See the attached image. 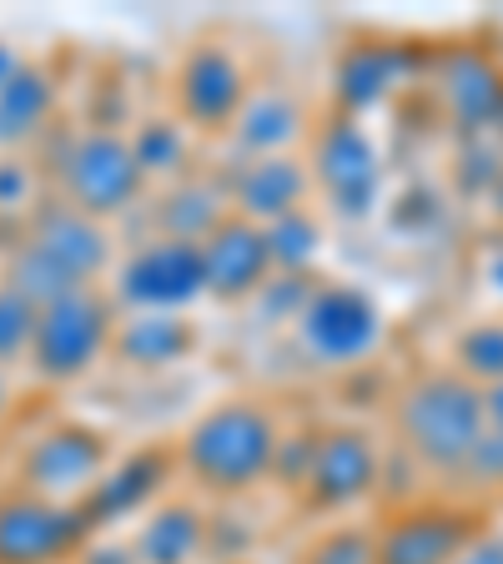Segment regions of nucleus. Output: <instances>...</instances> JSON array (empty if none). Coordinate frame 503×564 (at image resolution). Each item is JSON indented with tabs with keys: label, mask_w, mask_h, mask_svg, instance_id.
Listing matches in <instances>:
<instances>
[{
	"label": "nucleus",
	"mask_w": 503,
	"mask_h": 564,
	"mask_svg": "<svg viewBox=\"0 0 503 564\" xmlns=\"http://www.w3.org/2000/svg\"><path fill=\"white\" fill-rule=\"evenodd\" d=\"M499 505H503V489H499Z\"/></svg>",
	"instance_id": "c9c22d12"
},
{
	"label": "nucleus",
	"mask_w": 503,
	"mask_h": 564,
	"mask_svg": "<svg viewBox=\"0 0 503 564\" xmlns=\"http://www.w3.org/2000/svg\"><path fill=\"white\" fill-rule=\"evenodd\" d=\"M448 368L463 373L473 388H499L503 383V313L499 317H473L453 333L448 343Z\"/></svg>",
	"instance_id": "393cba45"
},
{
	"label": "nucleus",
	"mask_w": 503,
	"mask_h": 564,
	"mask_svg": "<svg viewBox=\"0 0 503 564\" xmlns=\"http://www.w3.org/2000/svg\"><path fill=\"white\" fill-rule=\"evenodd\" d=\"M91 534L81 505L25 489L0 494V564H70Z\"/></svg>",
	"instance_id": "f8f14e48"
},
{
	"label": "nucleus",
	"mask_w": 503,
	"mask_h": 564,
	"mask_svg": "<svg viewBox=\"0 0 503 564\" xmlns=\"http://www.w3.org/2000/svg\"><path fill=\"white\" fill-rule=\"evenodd\" d=\"M453 564H503V524H479Z\"/></svg>",
	"instance_id": "2f4dec72"
},
{
	"label": "nucleus",
	"mask_w": 503,
	"mask_h": 564,
	"mask_svg": "<svg viewBox=\"0 0 503 564\" xmlns=\"http://www.w3.org/2000/svg\"><path fill=\"white\" fill-rule=\"evenodd\" d=\"M201 333L192 317L176 313H121L111 338V364L131 373H172L197 352Z\"/></svg>",
	"instance_id": "aec40b11"
},
{
	"label": "nucleus",
	"mask_w": 503,
	"mask_h": 564,
	"mask_svg": "<svg viewBox=\"0 0 503 564\" xmlns=\"http://www.w3.org/2000/svg\"><path fill=\"white\" fill-rule=\"evenodd\" d=\"M293 564H373V524H332L297 550Z\"/></svg>",
	"instance_id": "cd10ccee"
},
{
	"label": "nucleus",
	"mask_w": 503,
	"mask_h": 564,
	"mask_svg": "<svg viewBox=\"0 0 503 564\" xmlns=\"http://www.w3.org/2000/svg\"><path fill=\"white\" fill-rule=\"evenodd\" d=\"M152 237H182V242H207L217 227L232 217L227 207L222 172H192L172 187L152 192Z\"/></svg>",
	"instance_id": "412c9836"
},
{
	"label": "nucleus",
	"mask_w": 503,
	"mask_h": 564,
	"mask_svg": "<svg viewBox=\"0 0 503 564\" xmlns=\"http://www.w3.org/2000/svg\"><path fill=\"white\" fill-rule=\"evenodd\" d=\"M41 192H46V182H41V172H35L31 156L21 152H0V217H15V223H31V212L41 207Z\"/></svg>",
	"instance_id": "c85d7f7f"
},
{
	"label": "nucleus",
	"mask_w": 503,
	"mask_h": 564,
	"mask_svg": "<svg viewBox=\"0 0 503 564\" xmlns=\"http://www.w3.org/2000/svg\"><path fill=\"white\" fill-rule=\"evenodd\" d=\"M56 106L61 86L51 76V66L25 56V66L0 86V152H21L31 141L51 137L56 131Z\"/></svg>",
	"instance_id": "4be33fe9"
},
{
	"label": "nucleus",
	"mask_w": 503,
	"mask_h": 564,
	"mask_svg": "<svg viewBox=\"0 0 503 564\" xmlns=\"http://www.w3.org/2000/svg\"><path fill=\"white\" fill-rule=\"evenodd\" d=\"M35 317H41V303H31L21 288H11L0 278V368L25 364L35 338Z\"/></svg>",
	"instance_id": "bb28decb"
},
{
	"label": "nucleus",
	"mask_w": 503,
	"mask_h": 564,
	"mask_svg": "<svg viewBox=\"0 0 503 564\" xmlns=\"http://www.w3.org/2000/svg\"><path fill=\"white\" fill-rule=\"evenodd\" d=\"M51 182L66 207L86 212L96 223H117L127 212H136L152 197L146 176L136 166L131 137L111 121H91V127H70L56 141V162H51Z\"/></svg>",
	"instance_id": "20e7f679"
},
{
	"label": "nucleus",
	"mask_w": 503,
	"mask_h": 564,
	"mask_svg": "<svg viewBox=\"0 0 503 564\" xmlns=\"http://www.w3.org/2000/svg\"><path fill=\"white\" fill-rule=\"evenodd\" d=\"M252 70L242 51L222 35H197L192 46L176 51L172 76H166V111L197 141H217L232 131L242 101L252 96Z\"/></svg>",
	"instance_id": "6e6552de"
},
{
	"label": "nucleus",
	"mask_w": 503,
	"mask_h": 564,
	"mask_svg": "<svg viewBox=\"0 0 503 564\" xmlns=\"http://www.w3.org/2000/svg\"><path fill=\"white\" fill-rule=\"evenodd\" d=\"M207 524L211 514L192 494H166L127 529V540L136 564H207Z\"/></svg>",
	"instance_id": "6ab92c4d"
},
{
	"label": "nucleus",
	"mask_w": 503,
	"mask_h": 564,
	"mask_svg": "<svg viewBox=\"0 0 503 564\" xmlns=\"http://www.w3.org/2000/svg\"><path fill=\"white\" fill-rule=\"evenodd\" d=\"M383 474H387V454L368 429H358V423L317 429L297 505L317 519H342L383 489Z\"/></svg>",
	"instance_id": "9d476101"
},
{
	"label": "nucleus",
	"mask_w": 503,
	"mask_h": 564,
	"mask_svg": "<svg viewBox=\"0 0 503 564\" xmlns=\"http://www.w3.org/2000/svg\"><path fill=\"white\" fill-rule=\"evenodd\" d=\"M117 303L106 297V288H81L56 303L41 307L35 317V338L25 352V373L41 388H70L91 378L96 368L111 358V338H117Z\"/></svg>",
	"instance_id": "0eeeda50"
},
{
	"label": "nucleus",
	"mask_w": 503,
	"mask_h": 564,
	"mask_svg": "<svg viewBox=\"0 0 503 564\" xmlns=\"http://www.w3.org/2000/svg\"><path fill=\"white\" fill-rule=\"evenodd\" d=\"M227 187V207L237 217L258 227H272L282 217H293L313 202V176H307L303 156H252V162H227L222 172Z\"/></svg>",
	"instance_id": "f3484780"
},
{
	"label": "nucleus",
	"mask_w": 503,
	"mask_h": 564,
	"mask_svg": "<svg viewBox=\"0 0 503 564\" xmlns=\"http://www.w3.org/2000/svg\"><path fill=\"white\" fill-rule=\"evenodd\" d=\"M282 419L267 399H217L176 438V479L217 499H242L272 484L282 454Z\"/></svg>",
	"instance_id": "f257e3e1"
},
{
	"label": "nucleus",
	"mask_w": 503,
	"mask_h": 564,
	"mask_svg": "<svg viewBox=\"0 0 503 564\" xmlns=\"http://www.w3.org/2000/svg\"><path fill=\"white\" fill-rule=\"evenodd\" d=\"M479 282L489 288V297L503 307V242H493L489 252H483V262H479Z\"/></svg>",
	"instance_id": "473e14b6"
},
{
	"label": "nucleus",
	"mask_w": 503,
	"mask_h": 564,
	"mask_svg": "<svg viewBox=\"0 0 503 564\" xmlns=\"http://www.w3.org/2000/svg\"><path fill=\"white\" fill-rule=\"evenodd\" d=\"M201 268H207V297L222 307H242L277 278L272 268L267 227L247 223V217H227L217 232L201 242Z\"/></svg>",
	"instance_id": "dca6fc26"
},
{
	"label": "nucleus",
	"mask_w": 503,
	"mask_h": 564,
	"mask_svg": "<svg viewBox=\"0 0 503 564\" xmlns=\"http://www.w3.org/2000/svg\"><path fill=\"white\" fill-rule=\"evenodd\" d=\"M70 564H136V554H131L127 534H91Z\"/></svg>",
	"instance_id": "7c9ffc66"
},
{
	"label": "nucleus",
	"mask_w": 503,
	"mask_h": 564,
	"mask_svg": "<svg viewBox=\"0 0 503 564\" xmlns=\"http://www.w3.org/2000/svg\"><path fill=\"white\" fill-rule=\"evenodd\" d=\"M438 96L458 127H493L503 111V70L479 51H458L438 76Z\"/></svg>",
	"instance_id": "5701e85b"
},
{
	"label": "nucleus",
	"mask_w": 503,
	"mask_h": 564,
	"mask_svg": "<svg viewBox=\"0 0 503 564\" xmlns=\"http://www.w3.org/2000/svg\"><path fill=\"white\" fill-rule=\"evenodd\" d=\"M176 479L172 448H131L106 464L96 489L81 499V514L96 534H127L152 505H162Z\"/></svg>",
	"instance_id": "ddd939ff"
},
{
	"label": "nucleus",
	"mask_w": 503,
	"mask_h": 564,
	"mask_svg": "<svg viewBox=\"0 0 503 564\" xmlns=\"http://www.w3.org/2000/svg\"><path fill=\"white\" fill-rule=\"evenodd\" d=\"M479 524L463 505H403L373 524V564H453Z\"/></svg>",
	"instance_id": "2eb2a0df"
},
{
	"label": "nucleus",
	"mask_w": 503,
	"mask_h": 564,
	"mask_svg": "<svg viewBox=\"0 0 503 564\" xmlns=\"http://www.w3.org/2000/svg\"><path fill=\"white\" fill-rule=\"evenodd\" d=\"M117 232L86 212L66 207L61 197L41 202L31 212V223L21 227V242L6 258L0 278L21 288L31 303H56L66 293H81V288H101L117 268Z\"/></svg>",
	"instance_id": "7ed1b4c3"
},
{
	"label": "nucleus",
	"mask_w": 503,
	"mask_h": 564,
	"mask_svg": "<svg viewBox=\"0 0 503 564\" xmlns=\"http://www.w3.org/2000/svg\"><path fill=\"white\" fill-rule=\"evenodd\" d=\"M393 434L403 458H413L434 479H469L473 458L489 438V409L483 388H473L453 368L413 373L393 399Z\"/></svg>",
	"instance_id": "f03ea898"
},
{
	"label": "nucleus",
	"mask_w": 503,
	"mask_h": 564,
	"mask_svg": "<svg viewBox=\"0 0 503 564\" xmlns=\"http://www.w3.org/2000/svg\"><path fill=\"white\" fill-rule=\"evenodd\" d=\"M483 409H489V438H483L479 458H473L469 484H483V489L499 494L503 489V383L483 393Z\"/></svg>",
	"instance_id": "c756f323"
},
{
	"label": "nucleus",
	"mask_w": 503,
	"mask_h": 564,
	"mask_svg": "<svg viewBox=\"0 0 503 564\" xmlns=\"http://www.w3.org/2000/svg\"><path fill=\"white\" fill-rule=\"evenodd\" d=\"M408 82V51L398 41H352L332 61V106L342 117L363 121L368 111L387 106Z\"/></svg>",
	"instance_id": "a211bd4d"
},
{
	"label": "nucleus",
	"mask_w": 503,
	"mask_h": 564,
	"mask_svg": "<svg viewBox=\"0 0 503 564\" xmlns=\"http://www.w3.org/2000/svg\"><path fill=\"white\" fill-rule=\"evenodd\" d=\"M111 458L117 454H111V438L106 434H96V429H86L76 419H61L21 448V458H15V489L81 505Z\"/></svg>",
	"instance_id": "9b49d317"
},
{
	"label": "nucleus",
	"mask_w": 503,
	"mask_h": 564,
	"mask_svg": "<svg viewBox=\"0 0 503 564\" xmlns=\"http://www.w3.org/2000/svg\"><path fill=\"white\" fill-rule=\"evenodd\" d=\"M127 137H131V152H136V166H141V176H146V187L162 192L197 172V137H192L172 111L141 117Z\"/></svg>",
	"instance_id": "b1692460"
},
{
	"label": "nucleus",
	"mask_w": 503,
	"mask_h": 564,
	"mask_svg": "<svg viewBox=\"0 0 503 564\" xmlns=\"http://www.w3.org/2000/svg\"><path fill=\"white\" fill-rule=\"evenodd\" d=\"M21 66H25V56H21V51H15L11 41H0V86L11 82V76H15V70H21Z\"/></svg>",
	"instance_id": "72a5a7b5"
},
{
	"label": "nucleus",
	"mask_w": 503,
	"mask_h": 564,
	"mask_svg": "<svg viewBox=\"0 0 503 564\" xmlns=\"http://www.w3.org/2000/svg\"><path fill=\"white\" fill-rule=\"evenodd\" d=\"M317 117L307 96L293 82H258L242 101L232 131L222 137L227 162H252V156H303Z\"/></svg>",
	"instance_id": "4468645a"
},
{
	"label": "nucleus",
	"mask_w": 503,
	"mask_h": 564,
	"mask_svg": "<svg viewBox=\"0 0 503 564\" xmlns=\"http://www.w3.org/2000/svg\"><path fill=\"white\" fill-rule=\"evenodd\" d=\"M293 343L307 364L348 373L373 364L387 343V313L358 282H313L293 317Z\"/></svg>",
	"instance_id": "423d86ee"
},
{
	"label": "nucleus",
	"mask_w": 503,
	"mask_h": 564,
	"mask_svg": "<svg viewBox=\"0 0 503 564\" xmlns=\"http://www.w3.org/2000/svg\"><path fill=\"white\" fill-rule=\"evenodd\" d=\"M307 176H313V202L338 223H368L383 207L387 162L368 121L358 117H322L303 147Z\"/></svg>",
	"instance_id": "39448f33"
},
{
	"label": "nucleus",
	"mask_w": 503,
	"mask_h": 564,
	"mask_svg": "<svg viewBox=\"0 0 503 564\" xmlns=\"http://www.w3.org/2000/svg\"><path fill=\"white\" fill-rule=\"evenodd\" d=\"M106 297L117 313H176L187 317L207 297V268H201V242L182 237H141L117 258L106 278Z\"/></svg>",
	"instance_id": "1a4fd4ad"
},
{
	"label": "nucleus",
	"mask_w": 503,
	"mask_h": 564,
	"mask_svg": "<svg viewBox=\"0 0 503 564\" xmlns=\"http://www.w3.org/2000/svg\"><path fill=\"white\" fill-rule=\"evenodd\" d=\"M11 399H15V373H11V368H0V419H6Z\"/></svg>",
	"instance_id": "f704fd0d"
},
{
	"label": "nucleus",
	"mask_w": 503,
	"mask_h": 564,
	"mask_svg": "<svg viewBox=\"0 0 503 564\" xmlns=\"http://www.w3.org/2000/svg\"><path fill=\"white\" fill-rule=\"evenodd\" d=\"M267 247H272V268L277 278H313L317 258H322V212L303 207L293 217L267 227Z\"/></svg>",
	"instance_id": "a878e982"
}]
</instances>
